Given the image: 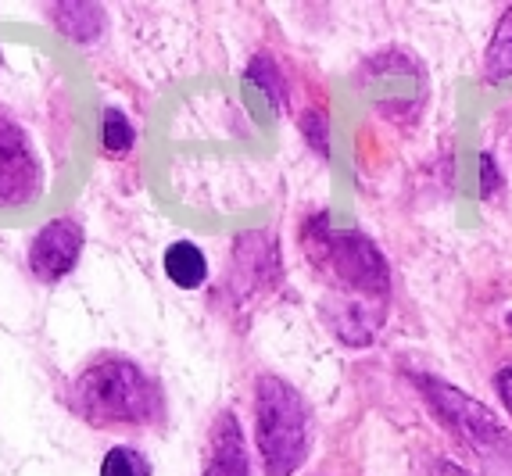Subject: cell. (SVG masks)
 I'll return each mask as SVG.
<instances>
[{"label": "cell", "mask_w": 512, "mask_h": 476, "mask_svg": "<svg viewBox=\"0 0 512 476\" xmlns=\"http://www.w3.org/2000/svg\"><path fill=\"white\" fill-rule=\"evenodd\" d=\"M72 412L90 426H151L165 416L162 387L122 355H104L76 376Z\"/></svg>", "instance_id": "obj_1"}, {"label": "cell", "mask_w": 512, "mask_h": 476, "mask_svg": "<svg viewBox=\"0 0 512 476\" xmlns=\"http://www.w3.org/2000/svg\"><path fill=\"white\" fill-rule=\"evenodd\" d=\"M255 441L265 476H294L308 459L312 412L294 383L265 373L255 383Z\"/></svg>", "instance_id": "obj_2"}, {"label": "cell", "mask_w": 512, "mask_h": 476, "mask_svg": "<svg viewBox=\"0 0 512 476\" xmlns=\"http://www.w3.org/2000/svg\"><path fill=\"white\" fill-rule=\"evenodd\" d=\"M305 240L312 247V258L344 290H355L362 298H369V294L387 298L391 272H387L384 255L376 251L373 240H366L355 230H330L323 219H312V226L305 230Z\"/></svg>", "instance_id": "obj_3"}, {"label": "cell", "mask_w": 512, "mask_h": 476, "mask_svg": "<svg viewBox=\"0 0 512 476\" xmlns=\"http://www.w3.org/2000/svg\"><path fill=\"white\" fill-rule=\"evenodd\" d=\"M416 383L419 391H423V398H427V405L434 408V416L466 448L484 455L491 466H498V462L512 466V437L505 434V426L498 423V416L491 408L480 405L477 398H470V394L452 387V383L434 380V376H416Z\"/></svg>", "instance_id": "obj_4"}, {"label": "cell", "mask_w": 512, "mask_h": 476, "mask_svg": "<svg viewBox=\"0 0 512 476\" xmlns=\"http://www.w3.org/2000/svg\"><path fill=\"white\" fill-rule=\"evenodd\" d=\"M43 194V165L29 136L0 115V208L33 204Z\"/></svg>", "instance_id": "obj_5"}, {"label": "cell", "mask_w": 512, "mask_h": 476, "mask_svg": "<svg viewBox=\"0 0 512 476\" xmlns=\"http://www.w3.org/2000/svg\"><path fill=\"white\" fill-rule=\"evenodd\" d=\"M79 255H83V226L76 219H54L29 244V269L43 283H58L76 269Z\"/></svg>", "instance_id": "obj_6"}, {"label": "cell", "mask_w": 512, "mask_h": 476, "mask_svg": "<svg viewBox=\"0 0 512 476\" xmlns=\"http://www.w3.org/2000/svg\"><path fill=\"white\" fill-rule=\"evenodd\" d=\"M201 476H251L248 441H244V430H240L237 416H233L230 408L219 412L212 430H208Z\"/></svg>", "instance_id": "obj_7"}, {"label": "cell", "mask_w": 512, "mask_h": 476, "mask_svg": "<svg viewBox=\"0 0 512 476\" xmlns=\"http://www.w3.org/2000/svg\"><path fill=\"white\" fill-rule=\"evenodd\" d=\"M162 269L180 290H197V287H205V280H208V258L194 240H176V244L165 247Z\"/></svg>", "instance_id": "obj_8"}, {"label": "cell", "mask_w": 512, "mask_h": 476, "mask_svg": "<svg viewBox=\"0 0 512 476\" xmlns=\"http://www.w3.org/2000/svg\"><path fill=\"white\" fill-rule=\"evenodd\" d=\"M487 76L491 79H512V8L502 15L491 47H487Z\"/></svg>", "instance_id": "obj_9"}, {"label": "cell", "mask_w": 512, "mask_h": 476, "mask_svg": "<svg viewBox=\"0 0 512 476\" xmlns=\"http://www.w3.org/2000/svg\"><path fill=\"white\" fill-rule=\"evenodd\" d=\"M101 144L108 154H126V151H133V144H137V129H133V122H129L119 108H104Z\"/></svg>", "instance_id": "obj_10"}, {"label": "cell", "mask_w": 512, "mask_h": 476, "mask_svg": "<svg viewBox=\"0 0 512 476\" xmlns=\"http://www.w3.org/2000/svg\"><path fill=\"white\" fill-rule=\"evenodd\" d=\"M101 476H151V462L144 459V451L119 444L101 459Z\"/></svg>", "instance_id": "obj_11"}, {"label": "cell", "mask_w": 512, "mask_h": 476, "mask_svg": "<svg viewBox=\"0 0 512 476\" xmlns=\"http://www.w3.org/2000/svg\"><path fill=\"white\" fill-rule=\"evenodd\" d=\"M248 79L258 86V90H262L265 97H269V104H273L276 111H283V104H287V90H283L280 68H276L273 61L258 54V58L248 65Z\"/></svg>", "instance_id": "obj_12"}, {"label": "cell", "mask_w": 512, "mask_h": 476, "mask_svg": "<svg viewBox=\"0 0 512 476\" xmlns=\"http://www.w3.org/2000/svg\"><path fill=\"white\" fill-rule=\"evenodd\" d=\"M65 15H72L69 26H58L65 36H72V40H94L97 33H101V8L97 4H58Z\"/></svg>", "instance_id": "obj_13"}, {"label": "cell", "mask_w": 512, "mask_h": 476, "mask_svg": "<svg viewBox=\"0 0 512 476\" xmlns=\"http://www.w3.org/2000/svg\"><path fill=\"white\" fill-rule=\"evenodd\" d=\"M495 387H498V394H502L505 408H509V416H512V366H505L502 373L495 376Z\"/></svg>", "instance_id": "obj_14"}, {"label": "cell", "mask_w": 512, "mask_h": 476, "mask_svg": "<svg viewBox=\"0 0 512 476\" xmlns=\"http://www.w3.org/2000/svg\"><path fill=\"white\" fill-rule=\"evenodd\" d=\"M430 476H473V473L470 469L455 466V462H434V466H430Z\"/></svg>", "instance_id": "obj_15"}]
</instances>
